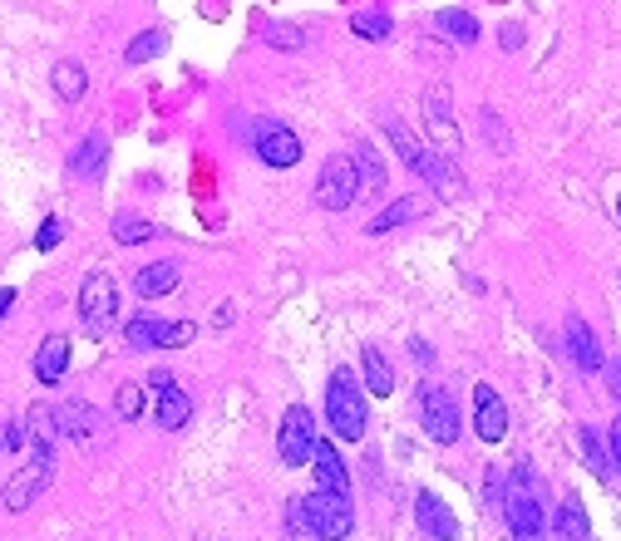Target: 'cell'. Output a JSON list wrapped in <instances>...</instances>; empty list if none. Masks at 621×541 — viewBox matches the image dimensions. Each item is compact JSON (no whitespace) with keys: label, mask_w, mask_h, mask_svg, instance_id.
<instances>
[{"label":"cell","mask_w":621,"mask_h":541,"mask_svg":"<svg viewBox=\"0 0 621 541\" xmlns=\"http://www.w3.org/2000/svg\"><path fill=\"white\" fill-rule=\"evenodd\" d=\"M381 129L389 133V143H395L399 163H405L409 173L419 177V183H429V187H449V197H459V193H464V177H459L454 167H449L445 158H439L429 143H419V138H415V133L405 129V123L395 119V113H385V119H381Z\"/></svg>","instance_id":"cell-1"},{"label":"cell","mask_w":621,"mask_h":541,"mask_svg":"<svg viewBox=\"0 0 621 541\" xmlns=\"http://www.w3.org/2000/svg\"><path fill=\"white\" fill-rule=\"evenodd\" d=\"M325 419H331L335 439H345V443L365 439V394H361L351 369H335L331 375V389H325Z\"/></svg>","instance_id":"cell-2"},{"label":"cell","mask_w":621,"mask_h":541,"mask_svg":"<svg viewBox=\"0 0 621 541\" xmlns=\"http://www.w3.org/2000/svg\"><path fill=\"white\" fill-rule=\"evenodd\" d=\"M50 483H55V448H50L45 433H35V448H30V463H25V468H20V473L6 483V497H0V502H6V512H25V507L35 502V497L45 493Z\"/></svg>","instance_id":"cell-3"},{"label":"cell","mask_w":621,"mask_h":541,"mask_svg":"<svg viewBox=\"0 0 621 541\" xmlns=\"http://www.w3.org/2000/svg\"><path fill=\"white\" fill-rule=\"evenodd\" d=\"M297 507H301V517H307V527L315 532V541H345L355 532V507L345 502L341 493H321V487H315Z\"/></svg>","instance_id":"cell-4"},{"label":"cell","mask_w":621,"mask_h":541,"mask_svg":"<svg viewBox=\"0 0 621 541\" xmlns=\"http://www.w3.org/2000/svg\"><path fill=\"white\" fill-rule=\"evenodd\" d=\"M79 321L94 335H104L119 321V281L109 271H89V281L79 285Z\"/></svg>","instance_id":"cell-5"},{"label":"cell","mask_w":621,"mask_h":541,"mask_svg":"<svg viewBox=\"0 0 621 541\" xmlns=\"http://www.w3.org/2000/svg\"><path fill=\"white\" fill-rule=\"evenodd\" d=\"M361 197V177H355V163L351 153H335L331 163L321 167V183H315V203H321L325 212H345Z\"/></svg>","instance_id":"cell-6"},{"label":"cell","mask_w":621,"mask_h":541,"mask_svg":"<svg viewBox=\"0 0 621 541\" xmlns=\"http://www.w3.org/2000/svg\"><path fill=\"white\" fill-rule=\"evenodd\" d=\"M193 335H197V325H188V321H153V315H133V321L124 325V339H129L133 349H178V345H188Z\"/></svg>","instance_id":"cell-7"},{"label":"cell","mask_w":621,"mask_h":541,"mask_svg":"<svg viewBox=\"0 0 621 541\" xmlns=\"http://www.w3.org/2000/svg\"><path fill=\"white\" fill-rule=\"evenodd\" d=\"M251 148H257V158L267 167H297L301 163V138L291 133L287 123H277V119L251 123Z\"/></svg>","instance_id":"cell-8"},{"label":"cell","mask_w":621,"mask_h":541,"mask_svg":"<svg viewBox=\"0 0 621 541\" xmlns=\"http://www.w3.org/2000/svg\"><path fill=\"white\" fill-rule=\"evenodd\" d=\"M311 448H315V419L307 404H291L287 419H281V439H277V453L287 468H301L311 463Z\"/></svg>","instance_id":"cell-9"},{"label":"cell","mask_w":621,"mask_h":541,"mask_svg":"<svg viewBox=\"0 0 621 541\" xmlns=\"http://www.w3.org/2000/svg\"><path fill=\"white\" fill-rule=\"evenodd\" d=\"M419 419H425V433L435 443H454L459 429H464V419H459V404L449 399V389H419Z\"/></svg>","instance_id":"cell-10"},{"label":"cell","mask_w":621,"mask_h":541,"mask_svg":"<svg viewBox=\"0 0 621 541\" xmlns=\"http://www.w3.org/2000/svg\"><path fill=\"white\" fill-rule=\"evenodd\" d=\"M425 123H429V143H435V153L445 158H459V129H454V113H449V89L445 84H435V89L425 94Z\"/></svg>","instance_id":"cell-11"},{"label":"cell","mask_w":621,"mask_h":541,"mask_svg":"<svg viewBox=\"0 0 621 541\" xmlns=\"http://www.w3.org/2000/svg\"><path fill=\"white\" fill-rule=\"evenodd\" d=\"M149 385H153V399H158V429H183L188 419H193V399L178 389V379L168 375V369H153L149 375Z\"/></svg>","instance_id":"cell-12"},{"label":"cell","mask_w":621,"mask_h":541,"mask_svg":"<svg viewBox=\"0 0 621 541\" xmlns=\"http://www.w3.org/2000/svg\"><path fill=\"white\" fill-rule=\"evenodd\" d=\"M473 429H479L483 443H499L508 433V404L493 385H479L473 389Z\"/></svg>","instance_id":"cell-13"},{"label":"cell","mask_w":621,"mask_h":541,"mask_svg":"<svg viewBox=\"0 0 621 541\" xmlns=\"http://www.w3.org/2000/svg\"><path fill=\"white\" fill-rule=\"evenodd\" d=\"M508 527H513V537H547V517H543L538 497L523 487V477L508 493Z\"/></svg>","instance_id":"cell-14"},{"label":"cell","mask_w":621,"mask_h":541,"mask_svg":"<svg viewBox=\"0 0 621 541\" xmlns=\"http://www.w3.org/2000/svg\"><path fill=\"white\" fill-rule=\"evenodd\" d=\"M567 355H572V365L582 369V375H597V369H602V345H597L592 325H587L582 315L567 321Z\"/></svg>","instance_id":"cell-15"},{"label":"cell","mask_w":621,"mask_h":541,"mask_svg":"<svg viewBox=\"0 0 621 541\" xmlns=\"http://www.w3.org/2000/svg\"><path fill=\"white\" fill-rule=\"evenodd\" d=\"M311 463H315V487L321 493H351V473H345V463H341V453L331 448L325 439H315V448H311Z\"/></svg>","instance_id":"cell-16"},{"label":"cell","mask_w":621,"mask_h":541,"mask_svg":"<svg viewBox=\"0 0 621 541\" xmlns=\"http://www.w3.org/2000/svg\"><path fill=\"white\" fill-rule=\"evenodd\" d=\"M415 517H419V527H425L429 537H439V541H454V537H459L454 512H449V507L439 502L435 493H419V497H415Z\"/></svg>","instance_id":"cell-17"},{"label":"cell","mask_w":621,"mask_h":541,"mask_svg":"<svg viewBox=\"0 0 621 541\" xmlns=\"http://www.w3.org/2000/svg\"><path fill=\"white\" fill-rule=\"evenodd\" d=\"M553 541H592V522H587L582 497H567L553 517Z\"/></svg>","instance_id":"cell-18"},{"label":"cell","mask_w":621,"mask_h":541,"mask_svg":"<svg viewBox=\"0 0 621 541\" xmlns=\"http://www.w3.org/2000/svg\"><path fill=\"white\" fill-rule=\"evenodd\" d=\"M65 369H69V339L65 335H50L45 345H40V355H35L40 385H60V379H65Z\"/></svg>","instance_id":"cell-19"},{"label":"cell","mask_w":621,"mask_h":541,"mask_svg":"<svg viewBox=\"0 0 621 541\" xmlns=\"http://www.w3.org/2000/svg\"><path fill=\"white\" fill-rule=\"evenodd\" d=\"M351 163H355V177H361V197L385 193V163H381V153H375L371 143H355Z\"/></svg>","instance_id":"cell-20"},{"label":"cell","mask_w":621,"mask_h":541,"mask_svg":"<svg viewBox=\"0 0 621 541\" xmlns=\"http://www.w3.org/2000/svg\"><path fill=\"white\" fill-rule=\"evenodd\" d=\"M50 419L60 423V433H65V439H94V429H99V419H94V409L89 404H60L55 413H50Z\"/></svg>","instance_id":"cell-21"},{"label":"cell","mask_w":621,"mask_h":541,"mask_svg":"<svg viewBox=\"0 0 621 541\" xmlns=\"http://www.w3.org/2000/svg\"><path fill=\"white\" fill-rule=\"evenodd\" d=\"M361 369H365V394H395V369L381 349H361Z\"/></svg>","instance_id":"cell-22"},{"label":"cell","mask_w":621,"mask_h":541,"mask_svg":"<svg viewBox=\"0 0 621 541\" xmlns=\"http://www.w3.org/2000/svg\"><path fill=\"white\" fill-rule=\"evenodd\" d=\"M173 285H178V267H173V261H158V267H143L139 275H133V291L149 295V301H153V295H168Z\"/></svg>","instance_id":"cell-23"},{"label":"cell","mask_w":621,"mask_h":541,"mask_svg":"<svg viewBox=\"0 0 621 541\" xmlns=\"http://www.w3.org/2000/svg\"><path fill=\"white\" fill-rule=\"evenodd\" d=\"M104 148H109V143H104V133H89V138H84V143L75 148L69 167H75L79 177H99V173H104V158H109Z\"/></svg>","instance_id":"cell-24"},{"label":"cell","mask_w":621,"mask_h":541,"mask_svg":"<svg viewBox=\"0 0 621 541\" xmlns=\"http://www.w3.org/2000/svg\"><path fill=\"white\" fill-rule=\"evenodd\" d=\"M435 25L445 30V35L454 40V45H473V40H479V20H473L469 10H439Z\"/></svg>","instance_id":"cell-25"},{"label":"cell","mask_w":621,"mask_h":541,"mask_svg":"<svg viewBox=\"0 0 621 541\" xmlns=\"http://www.w3.org/2000/svg\"><path fill=\"white\" fill-rule=\"evenodd\" d=\"M84 89H89V74H84V65H75V59H60V65H55V94H60V99L75 104Z\"/></svg>","instance_id":"cell-26"},{"label":"cell","mask_w":621,"mask_h":541,"mask_svg":"<svg viewBox=\"0 0 621 541\" xmlns=\"http://www.w3.org/2000/svg\"><path fill=\"white\" fill-rule=\"evenodd\" d=\"M153 237V221H143V217H114V241L119 247H139V241H149Z\"/></svg>","instance_id":"cell-27"},{"label":"cell","mask_w":621,"mask_h":541,"mask_svg":"<svg viewBox=\"0 0 621 541\" xmlns=\"http://www.w3.org/2000/svg\"><path fill=\"white\" fill-rule=\"evenodd\" d=\"M351 30H355L361 40H385L395 25H389L385 10H361V15H351Z\"/></svg>","instance_id":"cell-28"},{"label":"cell","mask_w":621,"mask_h":541,"mask_svg":"<svg viewBox=\"0 0 621 541\" xmlns=\"http://www.w3.org/2000/svg\"><path fill=\"white\" fill-rule=\"evenodd\" d=\"M163 45L168 40L158 35V30H143L139 40H133L129 50H124V59H129V65H143V59H153V55H163Z\"/></svg>","instance_id":"cell-29"},{"label":"cell","mask_w":621,"mask_h":541,"mask_svg":"<svg viewBox=\"0 0 621 541\" xmlns=\"http://www.w3.org/2000/svg\"><path fill=\"white\" fill-rule=\"evenodd\" d=\"M409 217H419V203H389L381 217L371 221V237H381V231H389V227H399V221H409Z\"/></svg>","instance_id":"cell-30"},{"label":"cell","mask_w":621,"mask_h":541,"mask_svg":"<svg viewBox=\"0 0 621 541\" xmlns=\"http://www.w3.org/2000/svg\"><path fill=\"white\" fill-rule=\"evenodd\" d=\"M60 241H65V221H60V217H45V221H40V231H35V247H40V251H55Z\"/></svg>","instance_id":"cell-31"},{"label":"cell","mask_w":621,"mask_h":541,"mask_svg":"<svg viewBox=\"0 0 621 541\" xmlns=\"http://www.w3.org/2000/svg\"><path fill=\"white\" fill-rule=\"evenodd\" d=\"M139 409H143L139 385H124V389H119V413H124V419H139Z\"/></svg>","instance_id":"cell-32"},{"label":"cell","mask_w":621,"mask_h":541,"mask_svg":"<svg viewBox=\"0 0 621 541\" xmlns=\"http://www.w3.org/2000/svg\"><path fill=\"white\" fill-rule=\"evenodd\" d=\"M582 448H587V458H592V468L597 473H607L612 463H607V453H602V443H597V433L592 429H582Z\"/></svg>","instance_id":"cell-33"},{"label":"cell","mask_w":621,"mask_h":541,"mask_svg":"<svg viewBox=\"0 0 621 541\" xmlns=\"http://www.w3.org/2000/svg\"><path fill=\"white\" fill-rule=\"evenodd\" d=\"M15 443H20V433L10 429V419H6V413H0V458H6V453L15 448Z\"/></svg>","instance_id":"cell-34"},{"label":"cell","mask_w":621,"mask_h":541,"mask_svg":"<svg viewBox=\"0 0 621 541\" xmlns=\"http://www.w3.org/2000/svg\"><path fill=\"white\" fill-rule=\"evenodd\" d=\"M612 468H617V477H621V423L612 429Z\"/></svg>","instance_id":"cell-35"},{"label":"cell","mask_w":621,"mask_h":541,"mask_svg":"<svg viewBox=\"0 0 621 541\" xmlns=\"http://www.w3.org/2000/svg\"><path fill=\"white\" fill-rule=\"evenodd\" d=\"M607 375H612V389H617V399H621V359H612V369H607Z\"/></svg>","instance_id":"cell-36"},{"label":"cell","mask_w":621,"mask_h":541,"mask_svg":"<svg viewBox=\"0 0 621 541\" xmlns=\"http://www.w3.org/2000/svg\"><path fill=\"white\" fill-rule=\"evenodd\" d=\"M10 305H15V291H0V321H6Z\"/></svg>","instance_id":"cell-37"},{"label":"cell","mask_w":621,"mask_h":541,"mask_svg":"<svg viewBox=\"0 0 621 541\" xmlns=\"http://www.w3.org/2000/svg\"><path fill=\"white\" fill-rule=\"evenodd\" d=\"M617 212H621V197H617Z\"/></svg>","instance_id":"cell-38"}]
</instances>
